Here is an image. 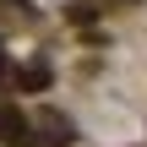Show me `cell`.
<instances>
[{"label":"cell","instance_id":"cell-2","mask_svg":"<svg viewBox=\"0 0 147 147\" xmlns=\"http://www.w3.org/2000/svg\"><path fill=\"white\" fill-rule=\"evenodd\" d=\"M22 136H27L22 115H11V109H5V115H0V142H22Z\"/></svg>","mask_w":147,"mask_h":147},{"label":"cell","instance_id":"cell-1","mask_svg":"<svg viewBox=\"0 0 147 147\" xmlns=\"http://www.w3.org/2000/svg\"><path fill=\"white\" fill-rule=\"evenodd\" d=\"M16 87H27V93L49 87V65H27V71H16Z\"/></svg>","mask_w":147,"mask_h":147}]
</instances>
